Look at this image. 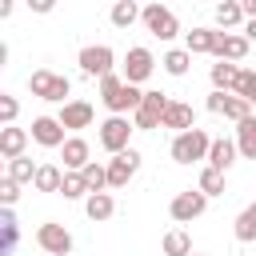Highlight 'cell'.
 <instances>
[{
  "label": "cell",
  "mask_w": 256,
  "mask_h": 256,
  "mask_svg": "<svg viewBox=\"0 0 256 256\" xmlns=\"http://www.w3.org/2000/svg\"><path fill=\"white\" fill-rule=\"evenodd\" d=\"M140 100H144L140 84H128V80L116 76V72H108V76L100 80V104H104L112 116H128V112H136Z\"/></svg>",
  "instance_id": "obj_1"
},
{
  "label": "cell",
  "mask_w": 256,
  "mask_h": 256,
  "mask_svg": "<svg viewBox=\"0 0 256 256\" xmlns=\"http://www.w3.org/2000/svg\"><path fill=\"white\" fill-rule=\"evenodd\" d=\"M208 148H212V136L204 128H188V132H176L172 136L168 156L176 164H196V160H208Z\"/></svg>",
  "instance_id": "obj_2"
},
{
  "label": "cell",
  "mask_w": 256,
  "mask_h": 256,
  "mask_svg": "<svg viewBox=\"0 0 256 256\" xmlns=\"http://www.w3.org/2000/svg\"><path fill=\"white\" fill-rule=\"evenodd\" d=\"M28 92L36 100H48V104H68V92H72V80L52 72V68H36L28 76Z\"/></svg>",
  "instance_id": "obj_3"
},
{
  "label": "cell",
  "mask_w": 256,
  "mask_h": 256,
  "mask_svg": "<svg viewBox=\"0 0 256 256\" xmlns=\"http://www.w3.org/2000/svg\"><path fill=\"white\" fill-rule=\"evenodd\" d=\"M132 132H136V124H132L128 116H108V120L100 124L96 140H100V148H104V152H112V156H116V152H128V148H132V144H128V140H132Z\"/></svg>",
  "instance_id": "obj_4"
},
{
  "label": "cell",
  "mask_w": 256,
  "mask_h": 256,
  "mask_svg": "<svg viewBox=\"0 0 256 256\" xmlns=\"http://www.w3.org/2000/svg\"><path fill=\"white\" fill-rule=\"evenodd\" d=\"M140 24H144L156 40H176V36H180V20H176V12L164 8V4H144Z\"/></svg>",
  "instance_id": "obj_5"
},
{
  "label": "cell",
  "mask_w": 256,
  "mask_h": 256,
  "mask_svg": "<svg viewBox=\"0 0 256 256\" xmlns=\"http://www.w3.org/2000/svg\"><path fill=\"white\" fill-rule=\"evenodd\" d=\"M168 96L164 92H144V100H140V108L132 112V124L140 128V132H152V128H164V112H168Z\"/></svg>",
  "instance_id": "obj_6"
},
{
  "label": "cell",
  "mask_w": 256,
  "mask_h": 256,
  "mask_svg": "<svg viewBox=\"0 0 256 256\" xmlns=\"http://www.w3.org/2000/svg\"><path fill=\"white\" fill-rule=\"evenodd\" d=\"M204 104H208V112H216V116H224V120H232V124H240V120L252 116V104H248L244 96H236V92H220V88H212Z\"/></svg>",
  "instance_id": "obj_7"
},
{
  "label": "cell",
  "mask_w": 256,
  "mask_h": 256,
  "mask_svg": "<svg viewBox=\"0 0 256 256\" xmlns=\"http://www.w3.org/2000/svg\"><path fill=\"white\" fill-rule=\"evenodd\" d=\"M76 64H80V72H84V76L104 80V76L112 72V64H116V52H112L108 44H84V48H80V56H76Z\"/></svg>",
  "instance_id": "obj_8"
},
{
  "label": "cell",
  "mask_w": 256,
  "mask_h": 256,
  "mask_svg": "<svg viewBox=\"0 0 256 256\" xmlns=\"http://www.w3.org/2000/svg\"><path fill=\"white\" fill-rule=\"evenodd\" d=\"M204 208H208V196H204L200 188H184V192H176V196H172L168 216H172L176 224H192L196 216H204Z\"/></svg>",
  "instance_id": "obj_9"
},
{
  "label": "cell",
  "mask_w": 256,
  "mask_h": 256,
  "mask_svg": "<svg viewBox=\"0 0 256 256\" xmlns=\"http://www.w3.org/2000/svg\"><path fill=\"white\" fill-rule=\"evenodd\" d=\"M36 244H40L44 256H68V252H72V232H68L64 224L48 220V224L36 228Z\"/></svg>",
  "instance_id": "obj_10"
},
{
  "label": "cell",
  "mask_w": 256,
  "mask_h": 256,
  "mask_svg": "<svg viewBox=\"0 0 256 256\" xmlns=\"http://www.w3.org/2000/svg\"><path fill=\"white\" fill-rule=\"evenodd\" d=\"M152 72H156V56H152V48H144V44L128 48V56H124V80H128V84H144Z\"/></svg>",
  "instance_id": "obj_11"
},
{
  "label": "cell",
  "mask_w": 256,
  "mask_h": 256,
  "mask_svg": "<svg viewBox=\"0 0 256 256\" xmlns=\"http://www.w3.org/2000/svg\"><path fill=\"white\" fill-rule=\"evenodd\" d=\"M28 132H32V140H36L40 148H64V140H68V128H64L56 116H36Z\"/></svg>",
  "instance_id": "obj_12"
},
{
  "label": "cell",
  "mask_w": 256,
  "mask_h": 256,
  "mask_svg": "<svg viewBox=\"0 0 256 256\" xmlns=\"http://www.w3.org/2000/svg\"><path fill=\"white\" fill-rule=\"evenodd\" d=\"M56 120H60L68 132H80V128H92V120H96V108H92L88 100H68V104H60Z\"/></svg>",
  "instance_id": "obj_13"
},
{
  "label": "cell",
  "mask_w": 256,
  "mask_h": 256,
  "mask_svg": "<svg viewBox=\"0 0 256 256\" xmlns=\"http://www.w3.org/2000/svg\"><path fill=\"white\" fill-rule=\"evenodd\" d=\"M136 168H140V152H136V148L116 152V156L108 160V188H124V184L136 176Z\"/></svg>",
  "instance_id": "obj_14"
},
{
  "label": "cell",
  "mask_w": 256,
  "mask_h": 256,
  "mask_svg": "<svg viewBox=\"0 0 256 256\" xmlns=\"http://www.w3.org/2000/svg\"><path fill=\"white\" fill-rule=\"evenodd\" d=\"M220 36H224L220 28H192V32H184V48L192 56H216Z\"/></svg>",
  "instance_id": "obj_15"
},
{
  "label": "cell",
  "mask_w": 256,
  "mask_h": 256,
  "mask_svg": "<svg viewBox=\"0 0 256 256\" xmlns=\"http://www.w3.org/2000/svg\"><path fill=\"white\" fill-rule=\"evenodd\" d=\"M28 140H32V132H28V128L4 124V128H0V156H4V160H16V156H24Z\"/></svg>",
  "instance_id": "obj_16"
},
{
  "label": "cell",
  "mask_w": 256,
  "mask_h": 256,
  "mask_svg": "<svg viewBox=\"0 0 256 256\" xmlns=\"http://www.w3.org/2000/svg\"><path fill=\"white\" fill-rule=\"evenodd\" d=\"M248 48H252V40H248L244 32H224V36H220V48H216V60H232V64H244Z\"/></svg>",
  "instance_id": "obj_17"
},
{
  "label": "cell",
  "mask_w": 256,
  "mask_h": 256,
  "mask_svg": "<svg viewBox=\"0 0 256 256\" xmlns=\"http://www.w3.org/2000/svg\"><path fill=\"white\" fill-rule=\"evenodd\" d=\"M88 156H92V148H88V140H84V136H68V140H64V148H60L64 172H80V168L88 164Z\"/></svg>",
  "instance_id": "obj_18"
},
{
  "label": "cell",
  "mask_w": 256,
  "mask_h": 256,
  "mask_svg": "<svg viewBox=\"0 0 256 256\" xmlns=\"http://www.w3.org/2000/svg\"><path fill=\"white\" fill-rule=\"evenodd\" d=\"M212 16H216V28H220V32H240V28H244V20H248L240 0H224V4H216V12H212Z\"/></svg>",
  "instance_id": "obj_19"
},
{
  "label": "cell",
  "mask_w": 256,
  "mask_h": 256,
  "mask_svg": "<svg viewBox=\"0 0 256 256\" xmlns=\"http://www.w3.org/2000/svg\"><path fill=\"white\" fill-rule=\"evenodd\" d=\"M236 156H240V148H236V140H228V136H216L212 148H208V164L220 168V172H228V168L236 164Z\"/></svg>",
  "instance_id": "obj_20"
},
{
  "label": "cell",
  "mask_w": 256,
  "mask_h": 256,
  "mask_svg": "<svg viewBox=\"0 0 256 256\" xmlns=\"http://www.w3.org/2000/svg\"><path fill=\"white\" fill-rule=\"evenodd\" d=\"M240 64H232V60H216L212 64V88H220V92H236V84H240Z\"/></svg>",
  "instance_id": "obj_21"
},
{
  "label": "cell",
  "mask_w": 256,
  "mask_h": 256,
  "mask_svg": "<svg viewBox=\"0 0 256 256\" xmlns=\"http://www.w3.org/2000/svg\"><path fill=\"white\" fill-rule=\"evenodd\" d=\"M164 128H172V132H188V128H196V112H192V104L172 100L168 112H164Z\"/></svg>",
  "instance_id": "obj_22"
},
{
  "label": "cell",
  "mask_w": 256,
  "mask_h": 256,
  "mask_svg": "<svg viewBox=\"0 0 256 256\" xmlns=\"http://www.w3.org/2000/svg\"><path fill=\"white\" fill-rule=\"evenodd\" d=\"M140 16H144V4H136V0H116L112 12H108V20H112L116 28H132Z\"/></svg>",
  "instance_id": "obj_23"
},
{
  "label": "cell",
  "mask_w": 256,
  "mask_h": 256,
  "mask_svg": "<svg viewBox=\"0 0 256 256\" xmlns=\"http://www.w3.org/2000/svg\"><path fill=\"white\" fill-rule=\"evenodd\" d=\"M84 212H88V220H112V212H116V200H112V192H92L88 200H84Z\"/></svg>",
  "instance_id": "obj_24"
},
{
  "label": "cell",
  "mask_w": 256,
  "mask_h": 256,
  "mask_svg": "<svg viewBox=\"0 0 256 256\" xmlns=\"http://www.w3.org/2000/svg\"><path fill=\"white\" fill-rule=\"evenodd\" d=\"M60 184H64V168L60 164H40L36 168V180H32L36 192H60Z\"/></svg>",
  "instance_id": "obj_25"
},
{
  "label": "cell",
  "mask_w": 256,
  "mask_h": 256,
  "mask_svg": "<svg viewBox=\"0 0 256 256\" xmlns=\"http://www.w3.org/2000/svg\"><path fill=\"white\" fill-rule=\"evenodd\" d=\"M232 236H236L240 244H252V240H256V200L232 220Z\"/></svg>",
  "instance_id": "obj_26"
},
{
  "label": "cell",
  "mask_w": 256,
  "mask_h": 256,
  "mask_svg": "<svg viewBox=\"0 0 256 256\" xmlns=\"http://www.w3.org/2000/svg\"><path fill=\"white\" fill-rule=\"evenodd\" d=\"M236 148H240L244 160H256V116L236 124Z\"/></svg>",
  "instance_id": "obj_27"
},
{
  "label": "cell",
  "mask_w": 256,
  "mask_h": 256,
  "mask_svg": "<svg viewBox=\"0 0 256 256\" xmlns=\"http://www.w3.org/2000/svg\"><path fill=\"white\" fill-rule=\"evenodd\" d=\"M188 64H192V52H188V48H168V52L160 56V68H164L168 76H184Z\"/></svg>",
  "instance_id": "obj_28"
},
{
  "label": "cell",
  "mask_w": 256,
  "mask_h": 256,
  "mask_svg": "<svg viewBox=\"0 0 256 256\" xmlns=\"http://www.w3.org/2000/svg\"><path fill=\"white\" fill-rule=\"evenodd\" d=\"M80 176H84L88 192H108V164H100V160H88V164L80 168Z\"/></svg>",
  "instance_id": "obj_29"
},
{
  "label": "cell",
  "mask_w": 256,
  "mask_h": 256,
  "mask_svg": "<svg viewBox=\"0 0 256 256\" xmlns=\"http://www.w3.org/2000/svg\"><path fill=\"white\" fill-rule=\"evenodd\" d=\"M164 256H192V236L184 232V228H172V232H164Z\"/></svg>",
  "instance_id": "obj_30"
},
{
  "label": "cell",
  "mask_w": 256,
  "mask_h": 256,
  "mask_svg": "<svg viewBox=\"0 0 256 256\" xmlns=\"http://www.w3.org/2000/svg\"><path fill=\"white\" fill-rule=\"evenodd\" d=\"M196 188L204 192V196H224V172L220 168H200V180H196Z\"/></svg>",
  "instance_id": "obj_31"
},
{
  "label": "cell",
  "mask_w": 256,
  "mask_h": 256,
  "mask_svg": "<svg viewBox=\"0 0 256 256\" xmlns=\"http://www.w3.org/2000/svg\"><path fill=\"white\" fill-rule=\"evenodd\" d=\"M36 168H40V164H32L28 156H16V160H8V172H4V176H12L16 184H32V180H36Z\"/></svg>",
  "instance_id": "obj_32"
},
{
  "label": "cell",
  "mask_w": 256,
  "mask_h": 256,
  "mask_svg": "<svg viewBox=\"0 0 256 256\" xmlns=\"http://www.w3.org/2000/svg\"><path fill=\"white\" fill-rule=\"evenodd\" d=\"M60 196H64V200H88L92 192H88V184H84V176H80V172H64Z\"/></svg>",
  "instance_id": "obj_33"
},
{
  "label": "cell",
  "mask_w": 256,
  "mask_h": 256,
  "mask_svg": "<svg viewBox=\"0 0 256 256\" xmlns=\"http://www.w3.org/2000/svg\"><path fill=\"white\" fill-rule=\"evenodd\" d=\"M236 96H244L252 108H256V72L252 68H244L240 72V84H236Z\"/></svg>",
  "instance_id": "obj_34"
},
{
  "label": "cell",
  "mask_w": 256,
  "mask_h": 256,
  "mask_svg": "<svg viewBox=\"0 0 256 256\" xmlns=\"http://www.w3.org/2000/svg\"><path fill=\"white\" fill-rule=\"evenodd\" d=\"M20 188H24V184H16L12 176H4V180H0V208H12V204L20 200Z\"/></svg>",
  "instance_id": "obj_35"
},
{
  "label": "cell",
  "mask_w": 256,
  "mask_h": 256,
  "mask_svg": "<svg viewBox=\"0 0 256 256\" xmlns=\"http://www.w3.org/2000/svg\"><path fill=\"white\" fill-rule=\"evenodd\" d=\"M0 256H12V248H16V240H20V224L12 220V224H0Z\"/></svg>",
  "instance_id": "obj_36"
},
{
  "label": "cell",
  "mask_w": 256,
  "mask_h": 256,
  "mask_svg": "<svg viewBox=\"0 0 256 256\" xmlns=\"http://www.w3.org/2000/svg\"><path fill=\"white\" fill-rule=\"evenodd\" d=\"M20 116V100L16 96H0V124H16Z\"/></svg>",
  "instance_id": "obj_37"
},
{
  "label": "cell",
  "mask_w": 256,
  "mask_h": 256,
  "mask_svg": "<svg viewBox=\"0 0 256 256\" xmlns=\"http://www.w3.org/2000/svg\"><path fill=\"white\" fill-rule=\"evenodd\" d=\"M28 8H32V12H40V16H48V12L56 8V0H28Z\"/></svg>",
  "instance_id": "obj_38"
},
{
  "label": "cell",
  "mask_w": 256,
  "mask_h": 256,
  "mask_svg": "<svg viewBox=\"0 0 256 256\" xmlns=\"http://www.w3.org/2000/svg\"><path fill=\"white\" fill-rule=\"evenodd\" d=\"M240 32H244V36H248V40H256V16H248V20H244V28H240Z\"/></svg>",
  "instance_id": "obj_39"
},
{
  "label": "cell",
  "mask_w": 256,
  "mask_h": 256,
  "mask_svg": "<svg viewBox=\"0 0 256 256\" xmlns=\"http://www.w3.org/2000/svg\"><path fill=\"white\" fill-rule=\"evenodd\" d=\"M12 8H16V0H0V20H8V16H12Z\"/></svg>",
  "instance_id": "obj_40"
},
{
  "label": "cell",
  "mask_w": 256,
  "mask_h": 256,
  "mask_svg": "<svg viewBox=\"0 0 256 256\" xmlns=\"http://www.w3.org/2000/svg\"><path fill=\"white\" fill-rule=\"evenodd\" d=\"M244 4V16H256V0H240Z\"/></svg>",
  "instance_id": "obj_41"
},
{
  "label": "cell",
  "mask_w": 256,
  "mask_h": 256,
  "mask_svg": "<svg viewBox=\"0 0 256 256\" xmlns=\"http://www.w3.org/2000/svg\"><path fill=\"white\" fill-rule=\"evenodd\" d=\"M144 4H160V0H144Z\"/></svg>",
  "instance_id": "obj_42"
},
{
  "label": "cell",
  "mask_w": 256,
  "mask_h": 256,
  "mask_svg": "<svg viewBox=\"0 0 256 256\" xmlns=\"http://www.w3.org/2000/svg\"><path fill=\"white\" fill-rule=\"evenodd\" d=\"M192 256H204V252H192Z\"/></svg>",
  "instance_id": "obj_43"
},
{
  "label": "cell",
  "mask_w": 256,
  "mask_h": 256,
  "mask_svg": "<svg viewBox=\"0 0 256 256\" xmlns=\"http://www.w3.org/2000/svg\"><path fill=\"white\" fill-rule=\"evenodd\" d=\"M112 4H116V0H112Z\"/></svg>",
  "instance_id": "obj_44"
}]
</instances>
